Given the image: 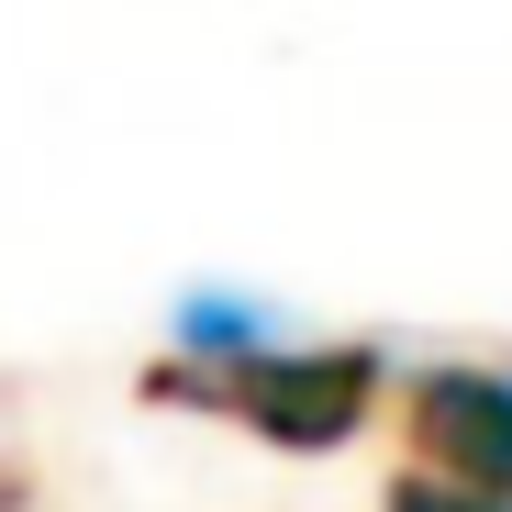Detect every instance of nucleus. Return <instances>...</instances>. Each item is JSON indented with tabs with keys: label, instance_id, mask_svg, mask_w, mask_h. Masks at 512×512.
Wrapping results in <instances>:
<instances>
[{
	"label": "nucleus",
	"instance_id": "f257e3e1",
	"mask_svg": "<svg viewBox=\"0 0 512 512\" xmlns=\"http://www.w3.org/2000/svg\"><path fill=\"white\" fill-rule=\"evenodd\" d=\"M390 390V357L379 346H256V357H223V368H190V357H156L145 368V401L167 412H223L245 423L256 446L279 457H334L368 435V412Z\"/></svg>",
	"mask_w": 512,
	"mask_h": 512
},
{
	"label": "nucleus",
	"instance_id": "f03ea898",
	"mask_svg": "<svg viewBox=\"0 0 512 512\" xmlns=\"http://www.w3.org/2000/svg\"><path fill=\"white\" fill-rule=\"evenodd\" d=\"M412 468L468 501H512V368H423L401 390Z\"/></svg>",
	"mask_w": 512,
	"mask_h": 512
},
{
	"label": "nucleus",
	"instance_id": "7ed1b4c3",
	"mask_svg": "<svg viewBox=\"0 0 512 512\" xmlns=\"http://www.w3.org/2000/svg\"><path fill=\"white\" fill-rule=\"evenodd\" d=\"M379 512H512V501H468V490H446V479H423V468H401Z\"/></svg>",
	"mask_w": 512,
	"mask_h": 512
}]
</instances>
